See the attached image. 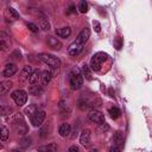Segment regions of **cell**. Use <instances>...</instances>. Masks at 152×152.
<instances>
[{"instance_id": "cell-28", "label": "cell", "mask_w": 152, "mask_h": 152, "mask_svg": "<svg viewBox=\"0 0 152 152\" xmlns=\"http://www.w3.org/2000/svg\"><path fill=\"white\" fill-rule=\"evenodd\" d=\"M7 138H8V129L5 126H2L1 127V140L2 141H6Z\"/></svg>"}, {"instance_id": "cell-32", "label": "cell", "mask_w": 152, "mask_h": 152, "mask_svg": "<svg viewBox=\"0 0 152 152\" xmlns=\"http://www.w3.org/2000/svg\"><path fill=\"white\" fill-rule=\"evenodd\" d=\"M27 27H28L32 32H37V31H38V26H37L36 24H33V23H27Z\"/></svg>"}, {"instance_id": "cell-38", "label": "cell", "mask_w": 152, "mask_h": 152, "mask_svg": "<svg viewBox=\"0 0 152 152\" xmlns=\"http://www.w3.org/2000/svg\"><path fill=\"white\" fill-rule=\"evenodd\" d=\"M89 152H99V151H97V150H95V148H93V150H90Z\"/></svg>"}, {"instance_id": "cell-21", "label": "cell", "mask_w": 152, "mask_h": 152, "mask_svg": "<svg viewBox=\"0 0 152 152\" xmlns=\"http://www.w3.org/2000/svg\"><path fill=\"white\" fill-rule=\"evenodd\" d=\"M50 80H51V72L48 71V70L42 71V75H40V83L45 86V84H48V83L50 82Z\"/></svg>"}, {"instance_id": "cell-16", "label": "cell", "mask_w": 152, "mask_h": 152, "mask_svg": "<svg viewBox=\"0 0 152 152\" xmlns=\"http://www.w3.org/2000/svg\"><path fill=\"white\" fill-rule=\"evenodd\" d=\"M12 86H13L12 81H2L0 83V94L1 95H6L10 91V89L12 88Z\"/></svg>"}, {"instance_id": "cell-3", "label": "cell", "mask_w": 152, "mask_h": 152, "mask_svg": "<svg viewBox=\"0 0 152 152\" xmlns=\"http://www.w3.org/2000/svg\"><path fill=\"white\" fill-rule=\"evenodd\" d=\"M38 58H39L42 62H44L46 65H49V66H51V68H53V69H57V68H59V65H61L59 59H58L56 56L51 55V53H39V55H38Z\"/></svg>"}, {"instance_id": "cell-6", "label": "cell", "mask_w": 152, "mask_h": 152, "mask_svg": "<svg viewBox=\"0 0 152 152\" xmlns=\"http://www.w3.org/2000/svg\"><path fill=\"white\" fill-rule=\"evenodd\" d=\"M88 119L91 121V122H95L97 125L104 122V116L103 114L100 112V110H96V109H93L88 113Z\"/></svg>"}, {"instance_id": "cell-33", "label": "cell", "mask_w": 152, "mask_h": 152, "mask_svg": "<svg viewBox=\"0 0 152 152\" xmlns=\"http://www.w3.org/2000/svg\"><path fill=\"white\" fill-rule=\"evenodd\" d=\"M93 27H94L95 32H100V31H101V25H100V23L96 21V20L93 21Z\"/></svg>"}, {"instance_id": "cell-19", "label": "cell", "mask_w": 152, "mask_h": 152, "mask_svg": "<svg viewBox=\"0 0 152 152\" xmlns=\"http://www.w3.org/2000/svg\"><path fill=\"white\" fill-rule=\"evenodd\" d=\"M70 33H71V28L68 27V26H64V27H61V28H57L56 30V34L59 36V37H63V38L69 37Z\"/></svg>"}, {"instance_id": "cell-20", "label": "cell", "mask_w": 152, "mask_h": 152, "mask_svg": "<svg viewBox=\"0 0 152 152\" xmlns=\"http://www.w3.org/2000/svg\"><path fill=\"white\" fill-rule=\"evenodd\" d=\"M40 75H42V72H39V70H33L31 77H30V80H28L30 84H37V83H40Z\"/></svg>"}, {"instance_id": "cell-14", "label": "cell", "mask_w": 152, "mask_h": 152, "mask_svg": "<svg viewBox=\"0 0 152 152\" xmlns=\"http://www.w3.org/2000/svg\"><path fill=\"white\" fill-rule=\"evenodd\" d=\"M58 133H59L61 137H64V138L65 137H69L70 133H71V126L69 124H66V122L62 124L59 126V128H58Z\"/></svg>"}, {"instance_id": "cell-30", "label": "cell", "mask_w": 152, "mask_h": 152, "mask_svg": "<svg viewBox=\"0 0 152 152\" xmlns=\"http://www.w3.org/2000/svg\"><path fill=\"white\" fill-rule=\"evenodd\" d=\"M10 113H12V109H11L10 107H6V106H2V107H1V115H2V116L8 115Z\"/></svg>"}, {"instance_id": "cell-1", "label": "cell", "mask_w": 152, "mask_h": 152, "mask_svg": "<svg viewBox=\"0 0 152 152\" xmlns=\"http://www.w3.org/2000/svg\"><path fill=\"white\" fill-rule=\"evenodd\" d=\"M82 72L78 68H72L70 70L69 74V82H70V87L72 89H80L83 84V77H82Z\"/></svg>"}, {"instance_id": "cell-31", "label": "cell", "mask_w": 152, "mask_h": 152, "mask_svg": "<svg viewBox=\"0 0 152 152\" xmlns=\"http://www.w3.org/2000/svg\"><path fill=\"white\" fill-rule=\"evenodd\" d=\"M114 45H115V48H116L118 50H120L121 46H122V39H121L120 37H118V38L114 40Z\"/></svg>"}, {"instance_id": "cell-15", "label": "cell", "mask_w": 152, "mask_h": 152, "mask_svg": "<svg viewBox=\"0 0 152 152\" xmlns=\"http://www.w3.org/2000/svg\"><path fill=\"white\" fill-rule=\"evenodd\" d=\"M38 152H57V145L55 142H51V144H48V145H43V146H39L37 148Z\"/></svg>"}, {"instance_id": "cell-23", "label": "cell", "mask_w": 152, "mask_h": 152, "mask_svg": "<svg viewBox=\"0 0 152 152\" xmlns=\"http://www.w3.org/2000/svg\"><path fill=\"white\" fill-rule=\"evenodd\" d=\"M113 141H114V145L115 146H121L122 142H124V135L121 132H116L113 137Z\"/></svg>"}, {"instance_id": "cell-26", "label": "cell", "mask_w": 152, "mask_h": 152, "mask_svg": "<svg viewBox=\"0 0 152 152\" xmlns=\"http://www.w3.org/2000/svg\"><path fill=\"white\" fill-rule=\"evenodd\" d=\"M78 10L81 13H86L88 11V4L86 1H80L78 2Z\"/></svg>"}, {"instance_id": "cell-11", "label": "cell", "mask_w": 152, "mask_h": 152, "mask_svg": "<svg viewBox=\"0 0 152 152\" xmlns=\"http://www.w3.org/2000/svg\"><path fill=\"white\" fill-rule=\"evenodd\" d=\"M46 43L51 49H55V50H61V48H62L61 40L56 37H53V36H48L46 37Z\"/></svg>"}, {"instance_id": "cell-7", "label": "cell", "mask_w": 152, "mask_h": 152, "mask_svg": "<svg viewBox=\"0 0 152 152\" xmlns=\"http://www.w3.org/2000/svg\"><path fill=\"white\" fill-rule=\"evenodd\" d=\"M45 112L44 110H37L32 116H31V122L34 127H38L43 124V121L45 120Z\"/></svg>"}, {"instance_id": "cell-37", "label": "cell", "mask_w": 152, "mask_h": 152, "mask_svg": "<svg viewBox=\"0 0 152 152\" xmlns=\"http://www.w3.org/2000/svg\"><path fill=\"white\" fill-rule=\"evenodd\" d=\"M108 152H121V148H120V146H113V147H110V150L108 151Z\"/></svg>"}, {"instance_id": "cell-17", "label": "cell", "mask_w": 152, "mask_h": 152, "mask_svg": "<svg viewBox=\"0 0 152 152\" xmlns=\"http://www.w3.org/2000/svg\"><path fill=\"white\" fill-rule=\"evenodd\" d=\"M80 141L82 145H88L90 142V129H83L80 137Z\"/></svg>"}, {"instance_id": "cell-36", "label": "cell", "mask_w": 152, "mask_h": 152, "mask_svg": "<svg viewBox=\"0 0 152 152\" xmlns=\"http://www.w3.org/2000/svg\"><path fill=\"white\" fill-rule=\"evenodd\" d=\"M68 152H80V148H78L76 145H72V146H70V147H69Z\"/></svg>"}, {"instance_id": "cell-12", "label": "cell", "mask_w": 152, "mask_h": 152, "mask_svg": "<svg viewBox=\"0 0 152 152\" xmlns=\"http://www.w3.org/2000/svg\"><path fill=\"white\" fill-rule=\"evenodd\" d=\"M11 45V42H10V36H7L5 32H1L0 34V48L2 51L7 50Z\"/></svg>"}, {"instance_id": "cell-5", "label": "cell", "mask_w": 152, "mask_h": 152, "mask_svg": "<svg viewBox=\"0 0 152 152\" xmlns=\"http://www.w3.org/2000/svg\"><path fill=\"white\" fill-rule=\"evenodd\" d=\"M11 97L13 99V101L15 102V104L18 106H23L26 103L27 101V93L23 89H17L11 94Z\"/></svg>"}, {"instance_id": "cell-29", "label": "cell", "mask_w": 152, "mask_h": 152, "mask_svg": "<svg viewBox=\"0 0 152 152\" xmlns=\"http://www.w3.org/2000/svg\"><path fill=\"white\" fill-rule=\"evenodd\" d=\"M7 11L10 12V14L12 15V18H13V19H18V18H19V13H18V12H17L14 8L8 7V8H7Z\"/></svg>"}, {"instance_id": "cell-18", "label": "cell", "mask_w": 152, "mask_h": 152, "mask_svg": "<svg viewBox=\"0 0 152 152\" xmlns=\"http://www.w3.org/2000/svg\"><path fill=\"white\" fill-rule=\"evenodd\" d=\"M38 25H39V28H42L44 31H49L50 30V24H49L48 19L44 15H42V17L38 18Z\"/></svg>"}, {"instance_id": "cell-25", "label": "cell", "mask_w": 152, "mask_h": 152, "mask_svg": "<svg viewBox=\"0 0 152 152\" xmlns=\"http://www.w3.org/2000/svg\"><path fill=\"white\" fill-rule=\"evenodd\" d=\"M82 74H83V76H86L88 80H91V69H90L89 65H87V64L83 65V68H82Z\"/></svg>"}, {"instance_id": "cell-8", "label": "cell", "mask_w": 152, "mask_h": 152, "mask_svg": "<svg viewBox=\"0 0 152 152\" xmlns=\"http://www.w3.org/2000/svg\"><path fill=\"white\" fill-rule=\"evenodd\" d=\"M89 37H90V30H89L88 27H84V28L78 33V36H77V38H76V43L83 45V44L89 39Z\"/></svg>"}, {"instance_id": "cell-22", "label": "cell", "mask_w": 152, "mask_h": 152, "mask_svg": "<svg viewBox=\"0 0 152 152\" xmlns=\"http://www.w3.org/2000/svg\"><path fill=\"white\" fill-rule=\"evenodd\" d=\"M28 93L32 94V95H38L39 93H42V86H40V83L30 84V87H28Z\"/></svg>"}, {"instance_id": "cell-9", "label": "cell", "mask_w": 152, "mask_h": 152, "mask_svg": "<svg viewBox=\"0 0 152 152\" xmlns=\"http://www.w3.org/2000/svg\"><path fill=\"white\" fill-rule=\"evenodd\" d=\"M17 71H18L17 65L13 64V63H8V64H6V65L4 66L2 76H4V77H11V76H13Z\"/></svg>"}, {"instance_id": "cell-24", "label": "cell", "mask_w": 152, "mask_h": 152, "mask_svg": "<svg viewBox=\"0 0 152 152\" xmlns=\"http://www.w3.org/2000/svg\"><path fill=\"white\" fill-rule=\"evenodd\" d=\"M108 113H109V115H110L112 119H118V118L120 116V114H121V112H120V109H119L118 107H112V108H109Z\"/></svg>"}, {"instance_id": "cell-35", "label": "cell", "mask_w": 152, "mask_h": 152, "mask_svg": "<svg viewBox=\"0 0 152 152\" xmlns=\"http://www.w3.org/2000/svg\"><path fill=\"white\" fill-rule=\"evenodd\" d=\"M20 146H23V147L30 146V140H28V139H23V140L20 141Z\"/></svg>"}, {"instance_id": "cell-10", "label": "cell", "mask_w": 152, "mask_h": 152, "mask_svg": "<svg viewBox=\"0 0 152 152\" xmlns=\"http://www.w3.org/2000/svg\"><path fill=\"white\" fill-rule=\"evenodd\" d=\"M32 72H33L32 66H30V65L24 66V68H23V70L20 71V75H19V81H20V82L28 81V80H30V77H31V75H32Z\"/></svg>"}, {"instance_id": "cell-34", "label": "cell", "mask_w": 152, "mask_h": 152, "mask_svg": "<svg viewBox=\"0 0 152 152\" xmlns=\"http://www.w3.org/2000/svg\"><path fill=\"white\" fill-rule=\"evenodd\" d=\"M99 128H100L101 131H103V132H104V131H108V129H109V126H108V125L106 124V121H104V122H102V124H100V125H99Z\"/></svg>"}, {"instance_id": "cell-13", "label": "cell", "mask_w": 152, "mask_h": 152, "mask_svg": "<svg viewBox=\"0 0 152 152\" xmlns=\"http://www.w3.org/2000/svg\"><path fill=\"white\" fill-rule=\"evenodd\" d=\"M82 49H83V45H82V44H77V43L75 42V43H72V44L68 48V53H69L70 56H77V55L82 51Z\"/></svg>"}, {"instance_id": "cell-27", "label": "cell", "mask_w": 152, "mask_h": 152, "mask_svg": "<svg viewBox=\"0 0 152 152\" xmlns=\"http://www.w3.org/2000/svg\"><path fill=\"white\" fill-rule=\"evenodd\" d=\"M37 110H38V109H37V108H36L33 104H31V106H28V107L25 109V113H27V115L32 116V115H33V114H34Z\"/></svg>"}, {"instance_id": "cell-4", "label": "cell", "mask_w": 152, "mask_h": 152, "mask_svg": "<svg viewBox=\"0 0 152 152\" xmlns=\"http://www.w3.org/2000/svg\"><path fill=\"white\" fill-rule=\"evenodd\" d=\"M13 129L18 135H24L27 133V126L25 125L21 115H15V119L13 120Z\"/></svg>"}, {"instance_id": "cell-2", "label": "cell", "mask_w": 152, "mask_h": 152, "mask_svg": "<svg viewBox=\"0 0 152 152\" xmlns=\"http://www.w3.org/2000/svg\"><path fill=\"white\" fill-rule=\"evenodd\" d=\"M106 59H107V55L104 52H96L91 57V59H90V65H89L90 69L93 71H99L100 68H101V65H102V63Z\"/></svg>"}]
</instances>
